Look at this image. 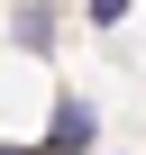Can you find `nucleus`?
Returning a JSON list of instances; mask_svg holds the SVG:
<instances>
[{
  "label": "nucleus",
  "mask_w": 146,
  "mask_h": 155,
  "mask_svg": "<svg viewBox=\"0 0 146 155\" xmlns=\"http://www.w3.org/2000/svg\"><path fill=\"white\" fill-rule=\"evenodd\" d=\"M128 9H137V0H91V28H119Z\"/></svg>",
  "instance_id": "nucleus-2"
},
{
  "label": "nucleus",
  "mask_w": 146,
  "mask_h": 155,
  "mask_svg": "<svg viewBox=\"0 0 146 155\" xmlns=\"http://www.w3.org/2000/svg\"><path fill=\"white\" fill-rule=\"evenodd\" d=\"M91 137H101V119H91L82 101H64V110H55V137H46L37 155H91Z\"/></svg>",
  "instance_id": "nucleus-1"
},
{
  "label": "nucleus",
  "mask_w": 146,
  "mask_h": 155,
  "mask_svg": "<svg viewBox=\"0 0 146 155\" xmlns=\"http://www.w3.org/2000/svg\"><path fill=\"white\" fill-rule=\"evenodd\" d=\"M0 155H37V146H0Z\"/></svg>",
  "instance_id": "nucleus-3"
}]
</instances>
